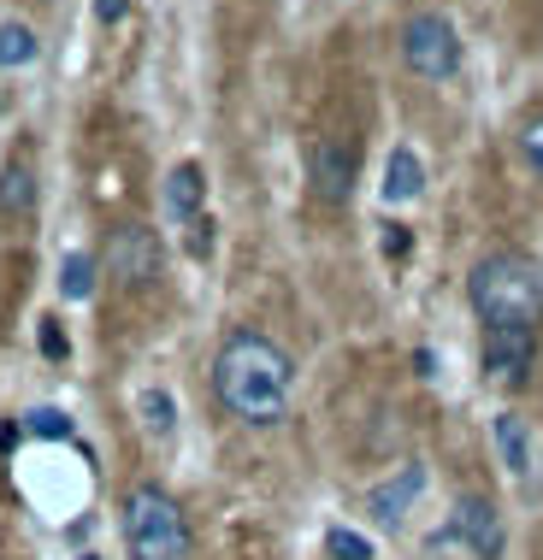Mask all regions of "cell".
<instances>
[{"instance_id": "obj_3", "label": "cell", "mask_w": 543, "mask_h": 560, "mask_svg": "<svg viewBox=\"0 0 543 560\" xmlns=\"http://www.w3.org/2000/svg\"><path fill=\"white\" fill-rule=\"evenodd\" d=\"M118 525H125L130 560H189L195 549L184 502L172 490H160V483H136L125 508H118Z\"/></svg>"}, {"instance_id": "obj_4", "label": "cell", "mask_w": 543, "mask_h": 560, "mask_svg": "<svg viewBox=\"0 0 543 560\" xmlns=\"http://www.w3.org/2000/svg\"><path fill=\"white\" fill-rule=\"evenodd\" d=\"M461 30L443 19V12H414L402 24V66L426 83H455L461 78Z\"/></svg>"}, {"instance_id": "obj_24", "label": "cell", "mask_w": 543, "mask_h": 560, "mask_svg": "<svg viewBox=\"0 0 543 560\" xmlns=\"http://www.w3.org/2000/svg\"><path fill=\"white\" fill-rule=\"evenodd\" d=\"M125 7H130V0H95V19L101 24H118V19H125Z\"/></svg>"}, {"instance_id": "obj_17", "label": "cell", "mask_w": 543, "mask_h": 560, "mask_svg": "<svg viewBox=\"0 0 543 560\" xmlns=\"http://www.w3.org/2000/svg\"><path fill=\"white\" fill-rule=\"evenodd\" d=\"M95 260H89V254H66V266H59V295L66 301H89L95 295Z\"/></svg>"}, {"instance_id": "obj_22", "label": "cell", "mask_w": 543, "mask_h": 560, "mask_svg": "<svg viewBox=\"0 0 543 560\" xmlns=\"http://www.w3.org/2000/svg\"><path fill=\"white\" fill-rule=\"evenodd\" d=\"M426 555H431V560H449V555H466V549H461V537H455V525H437V532L426 537Z\"/></svg>"}, {"instance_id": "obj_2", "label": "cell", "mask_w": 543, "mask_h": 560, "mask_svg": "<svg viewBox=\"0 0 543 560\" xmlns=\"http://www.w3.org/2000/svg\"><path fill=\"white\" fill-rule=\"evenodd\" d=\"M466 301H473V313L485 330L490 325L538 330L543 325V266L515 254V248H496L466 271Z\"/></svg>"}, {"instance_id": "obj_10", "label": "cell", "mask_w": 543, "mask_h": 560, "mask_svg": "<svg viewBox=\"0 0 543 560\" xmlns=\"http://www.w3.org/2000/svg\"><path fill=\"white\" fill-rule=\"evenodd\" d=\"M490 448H496V460H502V472L515 478V483L532 478L538 443H532V431H525L520 413H496V419H490Z\"/></svg>"}, {"instance_id": "obj_19", "label": "cell", "mask_w": 543, "mask_h": 560, "mask_svg": "<svg viewBox=\"0 0 543 560\" xmlns=\"http://www.w3.org/2000/svg\"><path fill=\"white\" fill-rule=\"evenodd\" d=\"M379 248H384V260H407V254H414V231H407V224H384Z\"/></svg>"}, {"instance_id": "obj_7", "label": "cell", "mask_w": 543, "mask_h": 560, "mask_svg": "<svg viewBox=\"0 0 543 560\" xmlns=\"http://www.w3.org/2000/svg\"><path fill=\"white\" fill-rule=\"evenodd\" d=\"M449 525H455V537H461V549L473 555V560H496L502 555V513H496V502H485V495H461L455 513H449Z\"/></svg>"}, {"instance_id": "obj_11", "label": "cell", "mask_w": 543, "mask_h": 560, "mask_svg": "<svg viewBox=\"0 0 543 560\" xmlns=\"http://www.w3.org/2000/svg\"><path fill=\"white\" fill-rule=\"evenodd\" d=\"M160 201H165V219H172V224H195V219H201V207H207V172L195 160H177L172 172H165Z\"/></svg>"}, {"instance_id": "obj_13", "label": "cell", "mask_w": 543, "mask_h": 560, "mask_svg": "<svg viewBox=\"0 0 543 560\" xmlns=\"http://www.w3.org/2000/svg\"><path fill=\"white\" fill-rule=\"evenodd\" d=\"M136 413H142V431L154 436V443H172L177 436V396L160 384H148L142 396H136Z\"/></svg>"}, {"instance_id": "obj_20", "label": "cell", "mask_w": 543, "mask_h": 560, "mask_svg": "<svg viewBox=\"0 0 543 560\" xmlns=\"http://www.w3.org/2000/svg\"><path fill=\"white\" fill-rule=\"evenodd\" d=\"M520 160L532 165V172H543V113H538L532 125L520 130Z\"/></svg>"}, {"instance_id": "obj_15", "label": "cell", "mask_w": 543, "mask_h": 560, "mask_svg": "<svg viewBox=\"0 0 543 560\" xmlns=\"http://www.w3.org/2000/svg\"><path fill=\"white\" fill-rule=\"evenodd\" d=\"M36 54H42L36 30H30L24 19H0V71H19V66H30Z\"/></svg>"}, {"instance_id": "obj_6", "label": "cell", "mask_w": 543, "mask_h": 560, "mask_svg": "<svg viewBox=\"0 0 543 560\" xmlns=\"http://www.w3.org/2000/svg\"><path fill=\"white\" fill-rule=\"evenodd\" d=\"M107 271L125 290H136V283H148L160 271V242L148 224H118V231L107 236Z\"/></svg>"}, {"instance_id": "obj_14", "label": "cell", "mask_w": 543, "mask_h": 560, "mask_svg": "<svg viewBox=\"0 0 543 560\" xmlns=\"http://www.w3.org/2000/svg\"><path fill=\"white\" fill-rule=\"evenodd\" d=\"M30 207H36V172H30L24 160L0 165V213H7V219H24Z\"/></svg>"}, {"instance_id": "obj_9", "label": "cell", "mask_w": 543, "mask_h": 560, "mask_svg": "<svg viewBox=\"0 0 543 560\" xmlns=\"http://www.w3.org/2000/svg\"><path fill=\"white\" fill-rule=\"evenodd\" d=\"M355 172H360L355 142H343V136H320V142H313V189H320V201H331V207L349 201Z\"/></svg>"}, {"instance_id": "obj_21", "label": "cell", "mask_w": 543, "mask_h": 560, "mask_svg": "<svg viewBox=\"0 0 543 560\" xmlns=\"http://www.w3.org/2000/svg\"><path fill=\"white\" fill-rule=\"evenodd\" d=\"M36 348H42L48 360H66V354H71V348H66V330H59V319H42V325H36Z\"/></svg>"}, {"instance_id": "obj_16", "label": "cell", "mask_w": 543, "mask_h": 560, "mask_svg": "<svg viewBox=\"0 0 543 560\" xmlns=\"http://www.w3.org/2000/svg\"><path fill=\"white\" fill-rule=\"evenodd\" d=\"M325 555L331 560H379L367 532H355V525H325Z\"/></svg>"}, {"instance_id": "obj_1", "label": "cell", "mask_w": 543, "mask_h": 560, "mask_svg": "<svg viewBox=\"0 0 543 560\" xmlns=\"http://www.w3.org/2000/svg\"><path fill=\"white\" fill-rule=\"evenodd\" d=\"M290 389H296V360L266 330H231L219 342L213 396L231 419H243V425H278L290 413Z\"/></svg>"}, {"instance_id": "obj_8", "label": "cell", "mask_w": 543, "mask_h": 560, "mask_svg": "<svg viewBox=\"0 0 543 560\" xmlns=\"http://www.w3.org/2000/svg\"><path fill=\"white\" fill-rule=\"evenodd\" d=\"M419 495H426V466L407 460V466H396L384 483H372V490H367V513H372L379 525H402L407 513L419 508Z\"/></svg>"}, {"instance_id": "obj_23", "label": "cell", "mask_w": 543, "mask_h": 560, "mask_svg": "<svg viewBox=\"0 0 543 560\" xmlns=\"http://www.w3.org/2000/svg\"><path fill=\"white\" fill-rule=\"evenodd\" d=\"M189 231H195V236H189V254H195V260H201V254H213V219L201 213V219L189 224Z\"/></svg>"}, {"instance_id": "obj_18", "label": "cell", "mask_w": 543, "mask_h": 560, "mask_svg": "<svg viewBox=\"0 0 543 560\" xmlns=\"http://www.w3.org/2000/svg\"><path fill=\"white\" fill-rule=\"evenodd\" d=\"M24 431H30V436H48V443H71V436H78V425H71L66 407H30V413H24Z\"/></svg>"}, {"instance_id": "obj_5", "label": "cell", "mask_w": 543, "mask_h": 560, "mask_svg": "<svg viewBox=\"0 0 543 560\" xmlns=\"http://www.w3.org/2000/svg\"><path fill=\"white\" fill-rule=\"evenodd\" d=\"M532 360H538V330H520V325H490V330H485V348H478L485 384H496V389H525Z\"/></svg>"}, {"instance_id": "obj_12", "label": "cell", "mask_w": 543, "mask_h": 560, "mask_svg": "<svg viewBox=\"0 0 543 560\" xmlns=\"http://www.w3.org/2000/svg\"><path fill=\"white\" fill-rule=\"evenodd\" d=\"M379 195H384V207H407V201H419V195H426V160H419L407 142H396V148L384 154V184H379Z\"/></svg>"}, {"instance_id": "obj_25", "label": "cell", "mask_w": 543, "mask_h": 560, "mask_svg": "<svg viewBox=\"0 0 543 560\" xmlns=\"http://www.w3.org/2000/svg\"><path fill=\"white\" fill-rule=\"evenodd\" d=\"M78 560H101V555H95V549H89V555H78Z\"/></svg>"}]
</instances>
